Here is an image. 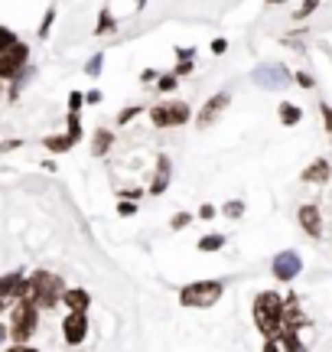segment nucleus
<instances>
[{"instance_id": "obj_1", "label": "nucleus", "mask_w": 332, "mask_h": 352, "mask_svg": "<svg viewBox=\"0 0 332 352\" xmlns=\"http://www.w3.org/2000/svg\"><path fill=\"white\" fill-rule=\"evenodd\" d=\"M254 323L268 340H277L283 329H294L287 320V303L281 300V294H270V290H264L254 300Z\"/></svg>"}, {"instance_id": "obj_2", "label": "nucleus", "mask_w": 332, "mask_h": 352, "mask_svg": "<svg viewBox=\"0 0 332 352\" xmlns=\"http://www.w3.org/2000/svg\"><path fill=\"white\" fill-rule=\"evenodd\" d=\"M62 280L56 274H49V271H36V274L26 280V287H23V297L26 300H33L36 307H56V303L62 300Z\"/></svg>"}, {"instance_id": "obj_3", "label": "nucleus", "mask_w": 332, "mask_h": 352, "mask_svg": "<svg viewBox=\"0 0 332 352\" xmlns=\"http://www.w3.org/2000/svg\"><path fill=\"white\" fill-rule=\"evenodd\" d=\"M222 290H225L222 280H195L179 290V303L182 307H212L222 300Z\"/></svg>"}, {"instance_id": "obj_4", "label": "nucleus", "mask_w": 332, "mask_h": 352, "mask_svg": "<svg viewBox=\"0 0 332 352\" xmlns=\"http://www.w3.org/2000/svg\"><path fill=\"white\" fill-rule=\"evenodd\" d=\"M36 316H39V307L33 300L20 297V303L13 307V323H10V336L13 342H26L33 333H36Z\"/></svg>"}, {"instance_id": "obj_5", "label": "nucleus", "mask_w": 332, "mask_h": 352, "mask_svg": "<svg viewBox=\"0 0 332 352\" xmlns=\"http://www.w3.org/2000/svg\"><path fill=\"white\" fill-rule=\"evenodd\" d=\"M150 121L156 127H176L189 121V104L186 101H166V104H156L150 108Z\"/></svg>"}, {"instance_id": "obj_6", "label": "nucleus", "mask_w": 332, "mask_h": 352, "mask_svg": "<svg viewBox=\"0 0 332 352\" xmlns=\"http://www.w3.org/2000/svg\"><path fill=\"white\" fill-rule=\"evenodd\" d=\"M26 59H29V46L26 43H16L7 52H0V78H16L20 69L26 65Z\"/></svg>"}, {"instance_id": "obj_7", "label": "nucleus", "mask_w": 332, "mask_h": 352, "mask_svg": "<svg viewBox=\"0 0 332 352\" xmlns=\"http://www.w3.org/2000/svg\"><path fill=\"white\" fill-rule=\"evenodd\" d=\"M254 82L261 88H283L290 82V72H287L281 63H264L254 69Z\"/></svg>"}, {"instance_id": "obj_8", "label": "nucleus", "mask_w": 332, "mask_h": 352, "mask_svg": "<svg viewBox=\"0 0 332 352\" xmlns=\"http://www.w3.org/2000/svg\"><path fill=\"white\" fill-rule=\"evenodd\" d=\"M62 336L69 346H78V342H85V336H88V320H85V314H78V310H72V314L62 320Z\"/></svg>"}, {"instance_id": "obj_9", "label": "nucleus", "mask_w": 332, "mask_h": 352, "mask_svg": "<svg viewBox=\"0 0 332 352\" xmlns=\"http://www.w3.org/2000/svg\"><path fill=\"white\" fill-rule=\"evenodd\" d=\"M228 101H231V95L228 91H218V95H212V98L202 104V111H199V118H195V124L199 127H209V124H215L218 121V114L228 108Z\"/></svg>"}, {"instance_id": "obj_10", "label": "nucleus", "mask_w": 332, "mask_h": 352, "mask_svg": "<svg viewBox=\"0 0 332 352\" xmlns=\"http://www.w3.org/2000/svg\"><path fill=\"white\" fill-rule=\"evenodd\" d=\"M23 287H26V277L20 274V271L0 277V310H3L10 300H20V297H23Z\"/></svg>"}, {"instance_id": "obj_11", "label": "nucleus", "mask_w": 332, "mask_h": 352, "mask_svg": "<svg viewBox=\"0 0 332 352\" xmlns=\"http://www.w3.org/2000/svg\"><path fill=\"white\" fill-rule=\"evenodd\" d=\"M300 267H303V261H300L296 252H281L274 258V277L277 280H294L300 274Z\"/></svg>"}, {"instance_id": "obj_12", "label": "nucleus", "mask_w": 332, "mask_h": 352, "mask_svg": "<svg viewBox=\"0 0 332 352\" xmlns=\"http://www.w3.org/2000/svg\"><path fill=\"white\" fill-rule=\"evenodd\" d=\"M300 226L307 228V235H313V239H320L322 235V219H320V209H316V206H303V209H300Z\"/></svg>"}, {"instance_id": "obj_13", "label": "nucleus", "mask_w": 332, "mask_h": 352, "mask_svg": "<svg viewBox=\"0 0 332 352\" xmlns=\"http://www.w3.org/2000/svg\"><path fill=\"white\" fill-rule=\"evenodd\" d=\"M169 176H173L169 157H160V160H156V176H154V183H150V196H160V192H166V186H169Z\"/></svg>"}, {"instance_id": "obj_14", "label": "nucleus", "mask_w": 332, "mask_h": 352, "mask_svg": "<svg viewBox=\"0 0 332 352\" xmlns=\"http://www.w3.org/2000/svg\"><path fill=\"white\" fill-rule=\"evenodd\" d=\"M62 300H65V307H69V310L85 314V310H88V303H91V297H88V290H65Z\"/></svg>"}, {"instance_id": "obj_15", "label": "nucleus", "mask_w": 332, "mask_h": 352, "mask_svg": "<svg viewBox=\"0 0 332 352\" xmlns=\"http://www.w3.org/2000/svg\"><path fill=\"white\" fill-rule=\"evenodd\" d=\"M329 179V164L326 160H316L313 166L303 170V183H326Z\"/></svg>"}, {"instance_id": "obj_16", "label": "nucleus", "mask_w": 332, "mask_h": 352, "mask_svg": "<svg viewBox=\"0 0 332 352\" xmlns=\"http://www.w3.org/2000/svg\"><path fill=\"white\" fill-rule=\"evenodd\" d=\"M78 140L72 138V134H56V138H46V147H49L52 153H65V151H72Z\"/></svg>"}, {"instance_id": "obj_17", "label": "nucleus", "mask_w": 332, "mask_h": 352, "mask_svg": "<svg viewBox=\"0 0 332 352\" xmlns=\"http://www.w3.org/2000/svg\"><path fill=\"white\" fill-rule=\"evenodd\" d=\"M111 131H98V134H95V140H91V153H95V157H104V153L111 151Z\"/></svg>"}, {"instance_id": "obj_18", "label": "nucleus", "mask_w": 332, "mask_h": 352, "mask_svg": "<svg viewBox=\"0 0 332 352\" xmlns=\"http://www.w3.org/2000/svg\"><path fill=\"white\" fill-rule=\"evenodd\" d=\"M277 340L283 342V349H287V352H307V349H303V342H300V336H296V329H283Z\"/></svg>"}, {"instance_id": "obj_19", "label": "nucleus", "mask_w": 332, "mask_h": 352, "mask_svg": "<svg viewBox=\"0 0 332 352\" xmlns=\"http://www.w3.org/2000/svg\"><path fill=\"white\" fill-rule=\"evenodd\" d=\"M300 118H303V111H300L296 104H290V101H287V104H281V121H283V124H296Z\"/></svg>"}, {"instance_id": "obj_20", "label": "nucleus", "mask_w": 332, "mask_h": 352, "mask_svg": "<svg viewBox=\"0 0 332 352\" xmlns=\"http://www.w3.org/2000/svg\"><path fill=\"white\" fill-rule=\"evenodd\" d=\"M222 245H225V239H222V235H205V239L199 241V252H218Z\"/></svg>"}, {"instance_id": "obj_21", "label": "nucleus", "mask_w": 332, "mask_h": 352, "mask_svg": "<svg viewBox=\"0 0 332 352\" xmlns=\"http://www.w3.org/2000/svg\"><path fill=\"white\" fill-rule=\"evenodd\" d=\"M20 39H16V33H10L7 26H0V52H7L10 46H16Z\"/></svg>"}, {"instance_id": "obj_22", "label": "nucleus", "mask_w": 332, "mask_h": 352, "mask_svg": "<svg viewBox=\"0 0 332 352\" xmlns=\"http://www.w3.org/2000/svg\"><path fill=\"white\" fill-rule=\"evenodd\" d=\"M102 69H104V56L98 52V56H91V63L85 65V72H88V76H102Z\"/></svg>"}, {"instance_id": "obj_23", "label": "nucleus", "mask_w": 332, "mask_h": 352, "mask_svg": "<svg viewBox=\"0 0 332 352\" xmlns=\"http://www.w3.org/2000/svg\"><path fill=\"white\" fill-rule=\"evenodd\" d=\"M82 104H85V95H82V91H72V95H69V114H78Z\"/></svg>"}, {"instance_id": "obj_24", "label": "nucleus", "mask_w": 332, "mask_h": 352, "mask_svg": "<svg viewBox=\"0 0 332 352\" xmlns=\"http://www.w3.org/2000/svg\"><path fill=\"white\" fill-rule=\"evenodd\" d=\"M52 20H56V10H46V16H43V23H39V36L46 39L52 30Z\"/></svg>"}, {"instance_id": "obj_25", "label": "nucleus", "mask_w": 332, "mask_h": 352, "mask_svg": "<svg viewBox=\"0 0 332 352\" xmlns=\"http://www.w3.org/2000/svg\"><path fill=\"white\" fill-rule=\"evenodd\" d=\"M111 30H115V16L104 10L102 13V23H98V30H95V33H111Z\"/></svg>"}, {"instance_id": "obj_26", "label": "nucleus", "mask_w": 332, "mask_h": 352, "mask_svg": "<svg viewBox=\"0 0 332 352\" xmlns=\"http://www.w3.org/2000/svg\"><path fill=\"white\" fill-rule=\"evenodd\" d=\"M69 134L75 140H82V124H78V114H69Z\"/></svg>"}, {"instance_id": "obj_27", "label": "nucleus", "mask_w": 332, "mask_h": 352, "mask_svg": "<svg viewBox=\"0 0 332 352\" xmlns=\"http://www.w3.org/2000/svg\"><path fill=\"white\" fill-rule=\"evenodd\" d=\"M141 111H143V108H128V111H121V114H117V124H128V121H134Z\"/></svg>"}, {"instance_id": "obj_28", "label": "nucleus", "mask_w": 332, "mask_h": 352, "mask_svg": "<svg viewBox=\"0 0 332 352\" xmlns=\"http://www.w3.org/2000/svg\"><path fill=\"white\" fill-rule=\"evenodd\" d=\"M244 212V202H238V199H235V202H228V206H225V215H231V219H238V215H241Z\"/></svg>"}, {"instance_id": "obj_29", "label": "nucleus", "mask_w": 332, "mask_h": 352, "mask_svg": "<svg viewBox=\"0 0 332 352\" xmlns=\"http://www.w3.org/2000/svg\"><path fill=\"white\" fill-rule=\"evenodd\" d=\"M316 7H320V0H303V7L296 10V16H309V13L316 10Z\"/></svg>"}, {"instance_id": "obj_30", "label": "nucleus", "mask_w": 332, "mask_h": 352, "mask_svg": "<svg viewBox=\"0 0 332 352\" xmlns=\"http://www.w3.org/2000/svg\"><path fill=\"white\" fill-rule=\"evenodd\" d=\"M176 78H179V76H163L156 88H160V91H173V88H176Z\"/></svg>"}, {"instance_id": "obj_31", "label": "nucleus", "mask_w": 332, "mask_h": 352, "mask_svg": "<svg viewBox=\"0 0 332 352\" xmlns=\"http://www.w3.org/2000/svg\"><path fill=\"white\" fill-rule=\"evenodd\" d=\"M320 111H322V124H326V131H332V108L326 104V101H322V104H320Z\"/></svg>"}, {"instance_id": "obj_32", "label": "nucleus", "mask_w": 332, "mask_h": 352, "mask_svg": "<svg viewBox=\"0 0 332 352\" xmlns=\"http://www.w3.org/2000/svg\"><path fill=\"white\" fill-rule=\"evenodd\" d=\"M296 82H300V88H313V85H316V78L307 76V72H296Z\"/></svg>"}, {"instance_id": "obj_33", "label": "nucleus", "mask_w": 332, "mask_h": 352, "mask_svg": "<svg viewBox=\"0 0 332 352\" xmlns=\"http://www.w3.org/2000/svg\"><path fill=\"white\" fill-rule=\"evenodd\" d=\"M192 222V215H186V212H179L176 219H173V228H186Z\"/></svg>"}, {"instance_id": "obj_34", "label": "nucleus", "mask_w": 332, "mask_h": 352, "mask_svg": "<svg viewBox=\"0 0 332 352\" xmlns=\"http://www.w3.org/2000/svg\"><path fill=\"white\" fill-rule=\"evenodd\" d=\"M117 212H121V215H134V212H137V206H134V202H121V206H117Z\"/></svg>"}, {"instance_id": "obj_35", "label": "nucleus", "mask_w": 332, "mask_h": 352, "mask_svg": "<svg viewBox=\"0 0 332 352\" xmlns=\"http://www.w3.org/2000/svg\"><path fill=\"white\" fill-rule=\"evenodd\" d=\"M199 215H202V219H215V206H209V202H205L202 209H199Z\"/></svg>"}, {"instance_id": "obj_36", "label": "nucleus", "mask_w": 332, "mask_h": 352, "mask_svg": "<svg viewBox=\"0 0 332 352\" xmlns=\"http://www.w3.org/2000/svg\"><path fill=\"white\" fill-rule=\"evenodd\" d=\"M225 46H228L225 39H215V43H212V52H215V56H222V52H225Z\"/></svg>"}, {"instance_id": "obj_37", "label": "nucleus", "mask_w": 332, "mask_h": 352, "mask_svg": "<svg viewBox=\"0 0 332 352\" xmlns=\"http://www.w3.org/2000/svg\"><path fill=\"white\" fill-rule=\"evenodd\" d=\"M20 147V140H7V144H0V153H7V151H16Z\"/></svg>"}, {"instance_id": "obj_38", "label": "nucleus", "mask_w": 332, "mask_h": 352, "mask_svg": "<svg viewBox=\"0 0 332 352\" xmlns=\"http://www.w3.org/2000/svg\"><path fill=\"white\" fill-rule=\"evenodd\" d=\"M85 101H88V104H98V101H102V91H88V95H85Z\"/></svg>"}, {"instance_id": "obj_39", "label": "nucleus", "mask_w": 332, "mask_h": 352, "mask_svg": "<svg viewBox=\"0 0 332 352\" xmlns=\"http://www.w3.org/2000/svg\"><path fill=\"white\" fill-rule=\"evenodd\" d=\"M7 352H39V349H29V346H23V342H16L13 349H7Z\"/></svg>"}, {"instance_id": "obj_40", "label": "nucleus", "mask_w": 332, "mask_h": 352, "mask_svg": "<svg viewBox=\"0 0 332 352\" xmlns=\"http://www.w3.org/2000/svg\"><path fill=\"white\" fill-rule=\"evenodd\" d=\"M264 352H281V349H277V342H274V340H268V346H264Z\"/></svg>"}, {"instance_id": "obj_41", "label": "nucleus", "mask_w": 332, "mask_h": 352, "mask_svg": "<svg viewBox=\"0 0 332 352\" xmlns=\"http://www.w3.org/2000/svg\"><path fill=\"white\" fill-rule=\"evenodd\" d=\"M3 336H7V327H0V340H3Z\"/></svg>"}, {"instance_id": "obj_42", "label": "nucleus", "mask_w": 332, "mask_h": 352, "mask_svg": "<svg viewBox=\"0 0 332 352\" xmlns=\"http://www.w3.org/2000/svg\"><path fill=\"white\" fill-rule=\"evenodd\" d=\"M143 3H147V0H137V10H143Z\"/></svg>"}]
</instances>
